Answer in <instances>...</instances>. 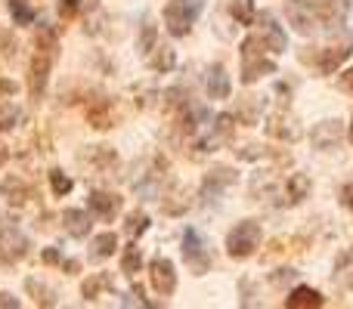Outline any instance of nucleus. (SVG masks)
Wrapping results in <instances>:
<instances>
[{"label":"nucleus","instance_id":"1","mask_svg":"<svg viewBox=\"0 0 353 309\" xmlns=\"http://www.w3.org/2000/svg\"><path fill=\"white\" fill-rule=\"evenodd\" d=\"M267 41L261 37V31L257 34H248L242 41V81L245 84H254L257 78H263V74H273L276 72V62L267 59Z\"/></svg>","mask_w":353,"mask_h":309},{"label":"nucleus","instance_id":"2","mask_svg":"<svg viewBox=\"0 0 353 309\" xmlns=\"http://www.w3.org/2000/svg\"><path fill=\"white\" fill-rule=\"evenodd\" d=\"M261 238H263L261 223L242 220V223H236L230 229V235H226V251H230V257H236V260H248V257L261 248Z\"/></svg>","mask_w":353,"mask_h":309},{"label":"nucleus","instance_id":"3","mask_svg":"<svg viewBox=\"0 0 353 309\" xmlns=\"http://www.w3.org/2000/svg\"><path fill=\"white\" fill-rule=\"evenodd\" d=\"M201 3H205V0H168V6H165L168 31H171L174 37H186L195 16L201 12Z\"/></svg>","mask_w":353,"mask_h":309},{"label":"nucleus","instance_id":"4","mask_svg":"<svg viewBox=\"0 0 353 309\" xmlns=\"http://www.w3.org/2000/svg\"><path fill=\"white\" fill-rule=\"evenodd\" d=\"M183 257H186L189 269L195 275H205L208 266H211V257H208V244L201 238L199 229H186L183 232Z\"/></svg>","mask_w":353,"mask_h":309},{"label":"nucleus","instance_id":"5","mask_svg":"<svg viewBox=\"0 0 353 309\" xmlns=\"http://www.w3.org/2000/svg\"><path fill=\"white\" fill-rule=\"evenodd\" d=\"M149 275H152V288L161 297H171L176 291V269L168 257H155L152 266H149Z\"/></svg>","mask_w":353,"mask_h":309},{"label":"nucleus","instance_id":"6","mask_svg":"<svg viewBox=\"0 0 353 309\" xmlns=\"http://www.w3.org/2000/svg\"><path fill=\"white\" fill-rule=\"evenodd\" d=\"M232 182H236V173H232L230 167H217V170H211V173L205 176V182H201V198H205V201L220 198V195H223V189H226V186H232Z\"/></svg>","mask_w":353,"mask_h":309},{"label":"nucleus","instance_id":"7","mask_svg":"<svg viewBox=\"0 0 353 309\" xmlns=\"http://www.w3.org/2000/svg\"><path fill=\"white\" fill-rule=\"evenodd\" d=\"M25 251H28V242H25V235L19 229H6L3 235H0V257L3 260H22Z\"/></svg>","mask_w":353,"mask_h":309},{"label":"nucleus","instance_id":"8","mask_svg":"<svg viewBox=\"0 0 353 309\" xmlns=\"http://www.w3.org/2000/svg\"><path fill=\"white\" fill-rule=\"evenodd\" d=\"M261 22H263L261 37L267 41L270 53H282V50H285V43H288V37H285V31H282V25H276V19H273V16H263Z\"/></svg>","mask_w":353,"mask_h":309},{"label":"nucleus","instance_id":"9","mask_svg":"<svg viewBox=\"0 0 353 309\" xmlns=\"http://www.w3.org/2000/svg\"><path fill=\"white\" fill-rule=\"evenodd\" d=\"M47 78H50V50L37 53L34 62H31V96H41L43 87H47Z\"/></svg>","mask_w":353,"mask_h":309},{"label":"nucleus","instance_id":"10","mask_svg":"<svg viewBox=\"0 0 353 309\" xmlns=\"http://www.w3.org/2000/svg\"><path fill=\"white\" fill-rule=\"evenodd\" d=\"M87 207H90L93 213H99V217H112V213L121 207V198L118 195H112V192H90L87 195Z\"/></svg>","mask_w":353,"mask_h":309},{"label":"nucleus","instance_id":"11","mask_svg":"<svg viewBox=\"0 0 353 309\" xmlns=\"http://www.w3.org/2000/svg\"><path fill=\"white\" fill-rule=\"evenodd\" d=\"M62 223H65V229L72 232L74 238H84L87 232H90V213L81 211V207H68V211L62 213Z\"/></svg>","mask_w":353,"mask_h":309},{"label":"nucleus","instance_id":"12","mask_svg":"<svg viewBox=\"0 0 353 309\" xmlns=\"http://www.w3.org/2000/svg\"><path fill=\"white\" fill-rule=\"evenodd\" d=\"M208 96L211 99H226L230 96V74L223 65H214L208 74Z\"/></svg>","mask_w":353,"mask_h":309},{"label":"nucleus","instance_id":"13","mask_svg":"<svg viewBox=\"0 0 353 309\" xmlns=\"http://www.w3.org/2000/svg\"><path fill=\"white\" fill-rule=\"evenodd\" d=\"M118 248V235L115 232H99V235H93L90 242V257L93 260H105V257H112Z\"/></svg>","mask_w":353,"mask_h":309},{"label":"nucleus","instance_id":"14","mask_svg":"<svg viewBox=\"0 0 353 309\" xmlns=\"http://www.w3.org/2000/svg\"><path fill=\"white\" fill-rule=\"evenodd\" d=\"M307 195H310V176L307 173H292L285 182V201H292V204H298V201H304Z\"/></svg>","mask_w":353,"mask_h":309},{"label":"nucleus","instance_id":"15","mask_svg":"<svg viewBox=\"0 0 353 309\" xmlns=\"http://www.w3.org/2000/svg\"><path fill=\"white\" fill-rule=\"evenodd\" d=\"M285 306H323V294L313 291V288H294L285 297Z\"/></svg>","mask_w":353,"mask_h":309},{"label":"nucleus","instance_id":"16","mask_svg":"<svg viewBox=\"0 0 353 309\" xmlns=\"http://www.w3.org/2000/svg\"><path fill=\"white\" fill-rule=\"evenodd\" d=\"M0 192H3L6 201H12V204H25V198H28V186H25L19 176H6V180L0 182Z\"/></svg>","mask_w":353,"mask_h":309},{"label":"nucleus","instance_id":"17","mask_svg":"<svg viewBox=\"0 0 353 309\" xmlns=\"http://www.w3.org/2000/svg\"><path fill=\"white\" fill-rule=\"evenodd\" d=\"M344 16H347V0H325L323 3V22L325 25H341Z\"/></svg>","mask_w":353,"mask_h":309},{"label":"nucleus","instance_id":"18","mask_svg":"<svg viewBox=\"0 0 353 309\" xmlns=\"http://www.w3.org/2000/svg\"><path fill=\"white\" fill-rule=\"evenodd\" d=\"M347 56H350V43H347V47H329L323 53V59H319V68H323L325 74H332L344 59H347Z\"/></svg>","mask_w":353,"mask_h":309},{"label":"nucleus","instance_id":"19","mask_svg":"<svg viewBox=\"0 0 353 309\" xmlns=\"http://www.w3.org/2000/svg\"><path fill=\"white\" fill-rule=\"evenodd\" d=\"M313 142H316L319 149H332L338 142V127L335 121H323L316 130H313Z\"/></svg>","mask_w":353,"mask_h":309},{"label":"nucleus","instance_id":"20","mask_svg":"<svg viewBox=\"0 0 353 309\" xmlns=\"http://www.w3.org/2000/svg\"><path fill=\"white\" fill-rule=\"evenodd\" d=\"M140 266H143V254H140L137 244H130V248L124 251V257H121V273L124 275H137L140 273Z\"/></svg>","mask_w":353,"mask_h":309},{"label":"nucleus","instance_id":"21","mask_svg":"<svg viewBox=\"0 0 353 309\" xmlns=\"http://www.w3.org/2000/svg\"><path fill=\"white\" fill-rule=\"evenodd\" d=\"M232 16L239 25H251L254 22V0H232Z\"/></svg>","mask_w":353,"mask_h":309},{"label":"nucleus","instance_id":"22","mask_svg":"<svg viewBox=\"0 0 353 309\" xmlns=\"http://www.w3.org/2000/svg\"><path fill=\"white\" fill-rule=\"evenodd\" d=\"M10 12L16 19V25H31L34 22V10H31L25 0H10Z\"/></svg>","mask_w":353,"mask_h":309},{"label":"nucleus","instance_id":"23","mask_svg":"<svg viewBox=\"0 0 353 309\" xmlns=\"http://www.w3.org/2000/svg\"><path fill=\"white\" fill-rule=\"evenodd\" d=\"M292 22L298 31H304V34H310L313 31V12L307 16L304 12V3H292Z\"/></svg>","mask_w":353,"mask_h":309},{"label":"nucleus","instance_id":"24","mask_svg":"<svg viewBox=\"0 0 353 309\" xmlns=\"http://www.w3.org/2000/svg\"><path fill=\"white\" fill-rule=\"evenodd\" d=\"M22 118V111L16 109L12 103H0V130H12Z\"/></svg>","mask_w":353,"mask_h":309},{"label":"nucleus","instance_id":"25","mask_svg":"<svg viewBox=\"0 0 353 309\" xmlns=\"http://www.w3.org/2000/svg\"><path fill=\"white\" fill-rule=\"evenodd\" d=\"M149 65H152L155 72H171L174 68V50L171 47H159V53L149 59Z\"/></svg>","mask_w":353,"mask_h":309},{"label":"nucleus","instance_id":"26","mask_svg":"<svg viewBox=\"0 0 353 309\" xmlns=\"http://www.w3.org/2000/svg\"><path fill=\"white\" fill-rule=\"evenodd\" d=\"M50 186H53V192L62 198V195H68V192H72V186H74V182H72V176H65V173H62V170H53V173H50Z\"/></svg>","mask_w":353,"mask_h":309},{"label":"nucleus","instance_id":"27","mask_svg":"<svg viewBox=\"0 0 353 309\" xmlns=\"http://www.w3.org/2000/svg\"><path fill=\"white\" fill-rule=\"evenodd\" d=\"M146 229H149V217H146V213H140V211L130 213V217H128V235L137 238V235H143Z\"/></svg>","mask_w":353,"mask_h":309},{"label":"nucleus","instance_id":"28","mask_svg":"<svg viewBox=\"0 0 353 309\" xmlns=\"http://www.w3.org/2000/svg\"><path fill=\"white\" fill-rule=\"evenodd\" d=\"M109 285H112L109 275H97L93 281H87V285H84V297H97L99 288H109Z\"/></svg>","mask_w":353,"mask_h":309},{"label":"nucleus","instance_id":"29","mask_svg":"<svg viewBox=\"0 0 353 309\" xmlns=\"http://www.w3.org/2000/svg\"><path fill=\"white\" fill-rule=\"evenodd\" d=\"M341 204L347 207V211H353V180H350L347 186L341 189Z\"/></svg>","mask_w":353,"mask_h":309},{"label":"nucleus","instance_id":"30","mask_svg":"<svg viewBox=\"0 0 353 309\" xmlns=\"http://www.w3.org/2000/svg\"><path fill=\"white\" fill-rule=\"evenodd\" d=\"M152 41H155V28H152V25H146V34H143V41H140V50H143V53H149Z\"/></svg>","mask_w":353,"mask_h":309},{"label":"nucleus","instance_id":"31","mask_svg":"<svg viewBox=\"0 0 353 309\" xmlns=\"http://www.w3.org/2000/svg\"><path fill=\"white\" fill-rule=\"evenodd\" d=\"M19 300L12 297V294H0V309H16Z\"/></svg>","mask_w":353,"mask_h":309},{"label":"nucleus","instance_id":"32","mask_svg":"<svg viewBox=\"0 0 353 309\" xmlns=\"http://www.w3.org/2000/svg\"><path fill=\"white\" fill-rule=\"evenodd\" d=\"M341 84H344V87H347V90L353 93V65H350V68H347V72H344V74H341Z\"/></svg>","mask_w":353,"mask_h":309},{"label":"nucleus","instance_id":"33","mask_svg":"<svg viewBox=\"0 0 353 309\" xmlns=\"http://www.w3.org/2000/svg\"><path fill=\"white\" fill-rule=\"evenodd\" d=\"M74 10H78V3H74V0H62V12H65V16H72Z\"/></svg>","mask_w":353,"mask_h":309},{"label":"nucleus","instance_id":"34","mask_svg":"<svg viewBox=\"0 0 353 309\" xmlns=\"http://www.w3.org/2000/svg\"><path fill=\"white\" fill-rule=\"evenodd\" d=\"M43 260H47V263H56V260H59V254L50 248V251H43Z\"/></svg>","mask_w":353,"mask_h":309},{"label":"nucleus","instance_id":"35","mask_svg":"<svg viewBox=\"0 0 353 309\" xmlns=\"http://www.w3.org/2000/svg\"><path fill=\"white\" fill-rule=\"evenodd\" d=\"M6 161V152H3V149H0V164H3Z\"/></svg>","mask_w":353,"mask_h":309},{"label":"nucleus","instance_id":"36","mask_svg":"<svg viewBox=\"0 0 353 309\" xmlns=\"http://www.w3.org/2000/svg\"><path fill=\"white\" fill-rule=\"evenodd\" d=\"M350 142H353V121H350Z\"/></svg>","mask_w":353,"mask_h":309}]
</instances>
